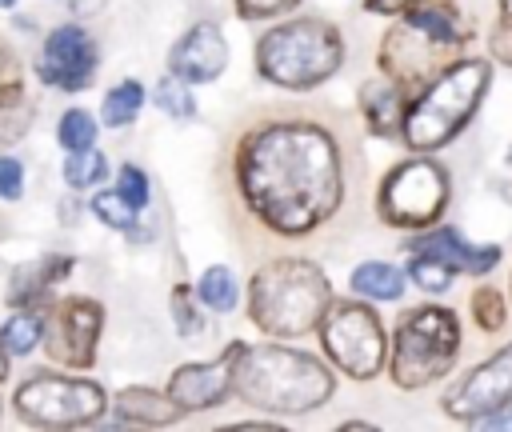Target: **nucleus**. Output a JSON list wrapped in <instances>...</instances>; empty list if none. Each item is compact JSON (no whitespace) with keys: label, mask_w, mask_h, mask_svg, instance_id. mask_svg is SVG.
Masks as SVG:
<instances>
[{"label":"nucleus","mask_w":512,"mask_h":432,"mask_svg":"<svg viewBox=\"0 0 512 432\" xmlns=\"http://www.w3.org/2000/svg\"><path fill=\"white\" fill-rule=\"evenodd\" d=\"M236 188L244 208L276 236H308L344 200L336 136L316 120H268L236 144Z\"/></svg>","instance_id":"obj_1"},{"label":"nucleus","mask_w":512,"mask_h":432,"mask_svg":"<svg viewBox=\"0 0 512 432\" xmlns=\"http://www.w3.org/2000/svg\"><path fill=\"white\" fill-rule=\"evenodd\" d=\"M472 40L468 16L452 0H424L396 16V24L380 40V76L396 80L408 96H416L428 80H436L448 64L464 56Z\"/></svg>","instance_id":"obj_2"},{"label":"nucleus","mask_w":512,"mask_h":432,"mask_svg":"<svg viewBox=\"0 0 512 432\" xmlns=\"http://www.w3.org/2000/svg\"><path fill=\"white\" fill-rule=\"evenodd\" d=\"M336 392V376L312 352L288 344H244L236 364V392L248 408L272 416H308Z\"/></svg>","instance_id":"obj_3"},{"label":"nucleus","mask_w":512,"mask_h":432,"mask_svg":"<svg viewBox=\"0 0 512 432\" xmlns=\"http://www.w3.org/2000/svg\"><path fill=\"white\" fill-rule=\"evenodd\" d=\"M492 84V60L484 56H460L456 64H448L436 80H428L404 116L400 140L408 152H440L444 144H452L476 116L484 92Z\"/></svg>","instance_id":"obj_4"},{"label":"nucleus","mask_w":512,"mask_h":432,"mask_svg":"<svg viewBox=\"0 0 512 432\" xmlns=\"http://www.w3.org/2000/svg\"><path fill=\"white\" fill-rule=\"evenodd\" d=\"M328 304L332 284L320 272V264L304 256H280L264 264L248 284V320L276 340L316 332Z\"/></svg>","instance_id":"obj_5"},{"label":"nucleus","mask_w":512,"mask_h":432,"mask_svg":"<svg viewBox=\"0 0 512 432\" xmlns=\"http://www.w3.org/2000/svg\"><path fill=\"white\" fill-rule=\"evenodd\" d=\"M344 64V36L328 20H284L256 40V72L272 88L308 92Z\"/></svg>","instance_id":"obj_6"},{"label":"nucleus","mask_w":512,"mask_h":432,"mask_svg":"<svg viewBox=\"0 0 512 432\" xmlns=\"http://www.w3.org/2000/svg\"><path fill=\"white\" fill-rule=\"evenodd\" d=\"M460 360V316L444 304H420L400 316L388 344V376L396 388L416 392L436 384Z\"/></svg>","instance_id":"obj_7"},{"label":"nucleus","mask_w":512,"mask_h":432,"mask_svg":"<svg viewBox=\"0 0 512 432\" xmlns=\"http://www.w3.org/2000/svg\"><path fill=\"white\" fill-rule=\"evenodd\" d=\"M12 408L32 428H88L100 424L108 412V396L96 380L60 376V372H32L16 384Z\"/></svg>","instance_id":"obj_8"},{"label":"nucleus","mask_w":512,"mask_h":432,"mask_svg":"<svg viewBox=\"0 0 512 432\" xmlns=\"http://www.w3.org/2000/svg\"><path fill=\"white\" fill-rule=\"evenodd\" d=\"M316 332H320L324 356L348 380H372L388 364L384 324H380V316L372 312V304L364 296L360 300H336L332 296V304H328V312H324Z\"/></svg>","instance_id":"obj_9"},{"label":"nucleus","mask_w":512,"mask_h":432,"mask_svg":"<svg viewBox=\"0 0 512 432\" xmlns=\"http://www.w3.org/2000/svg\"><path fill=\"white\" fill-rule=\"evenodd\" d=\"M444 208H448V172L424 152L400 160L380 180L376 216L388 228H404V232L432 228L444 216Z\"/></svg>","instance_id":"obj_10"},{"label":"nucleus","mask_w":512,"mask_h":432,"mask_svg":"<svg viewBox=\"0 0 512 432\" xmlns=\"http://www.w3.org/2000/svg\"><path fill=\"white\" fill-rule=\"evenodd\" d=\"M104 328V304L92 296H64L44 308V352L60 368L88 372L96 364V344Z\"/></svg>","instance_id":"obj_11"},{"label":"nucleus","mask_w":512,"mask_h":432,"mask_svg":"<svg viewBox=\"0 0 512 432\" xmlns=\"http://www.w3.org/2000/svg\"><path fill=\"white\" fill-rule=\"evenodd\" d=\"M508 404H512V340L496 356H488L484 364H476L472 372L452 380L440 396L444 416L456 424H476Z\"/></svg>","instance_id":"obj_12"},{"label":"nucleus","mask_w":512,"mask_h":432,"mask_svg":"<svg viewBox=\"0 0 512 432\" xmlns=\"http://www.w3.org/2000/svg\"><path fill=\"white\" fill-rule=\"evenodd\" d=\"M96 64H100V52H96V40L88 36V28L56 24L44 36V48L36 56V76H40V84H48L56 92H80L96 76Z\"/></svg>","instance_id":"obj_13"},{"label":"nucleus","mask_w":512,"mask_h":432,"mask_svg":"<svg viewBox=\"0 0 512 432\" xmlns=\"http://www.w3.org/2000/svg\"><path fill=\"white\" fill-rule=\"evenodd\" d=\"M244 340L224 344V352L216 360H200V364H180L168 376V392L180 404V412H204L224 404L236 392V364H240Z\"/></svg>","instance_id":"obj_14"},{"label":"nucleus","mask_w":512,"mask_h":432,"mask_svg":"<svg viewBox=\"0 0 512 432\" xmlns=\"http://www.w3.org/2000/svg\"><path fill=\"white\" fill-rule=\"evenodd\" d=\"M224 68H228V40H224L220 24H212V20L192 24L168 48V72L180 76V80H188V84H208Z\"/></svg>","instance_id":"obj_15"},{"label":"nucleus","mask_w":512,"mask_h":432,"mask_svg":"<svg viewBox=\"0 0 512 432\" xmlns=\"http://www.w3.org/2000/svg\"><path fill=\"white\" fill-rule=\"evenodd\" d=\"M404 248H408V252H428V256L452 264V268L464 272V276H488V272L500 264V244H472L468 236H460V232L448 228V224L420 228Z\"/></svg>","instance_id":"obj_16"},{"label":"nucleus","mask_w":512,"mask_h":432,"mask_svg":"<svg viewBox=\"0 0 512 432\" xmlns=\"http://www.w3.org/2000/svg\"><path fill=\"white\" fill-rule=\"evenodd\" d=\"M72 268H76V260L64 256V252H48V256H36V260L20 264L8 276V292H4L8 308H48V292L60 280H68Z\"/></svg>","instance_id":"obj_17"},{"label":"nucleus","mask_w":512,"mask_h":432,"mask_svg":"<svg viewBox=\"0 0 512 432\" xmlns=\"http://www.w3.org/2000/svg\"><path fill=\"white\" fill-rule=\"evenodd\" d=\"M356 100H360L364 128H368L372 136H384V140H388V136H400L412 96H408L396 80H388V76H380V80H364L360 92H356Z\"/></svg>","instance_id":"obj_18"},{"label":"nucleus","mask_w":512,"mask_h":432,"mask_svg":"<svg viewBox=\"0 0 512 432\" xmlns=\"http://www.w3.org/2000/svg\"><path fill=\"white\" fill-rule=\"evenodd\" d=\"M184 412L172 400V392H156V388H120L112 396V424H144V428H164L176 424Z\"/></svg>","instance_id":"obj_19"},{"label":"nucleus","mask_w":512,"mask_h":432,"mask_svg":"<svg viewBox=\"0 0 512 432\" xmlns=\"http://www.w3.org/2000/svg\"><path fill=\"white\" fill-rule=\"evenodd\" d=\"M404 280H408V276H404L400 268L384 264V260H364V264H356L352 276H348V284H352L356 296L380 300V304L400 300V296H404Z\"/></svg>","instance_id":"obj_20"},{"label":"nucleus","mask_w":512,"mask_h":432,"mask_svg":"<svg viewBox=\"0 0 512 432\" xmlns=\"http://www.w3.org/2000/svg\"><path fill=\"white\" fill-rule=\"evenodd\" d=\"M0 344L8 348V356H28L44 344V308H16L4 324H0Z\"/></svg>","instance_id":"obj_21"},{"label":"nucleus","mask_w":512,"mask_h":432,"mask_svg":"<svg viewBox=\"0 0 512 432\" xmlns=\"http://www.w3.org/2000/svg\"><path fill=\"white\" fill-rule=\"evenodd\" d=\"M192 288L208 312H236V304H240V284L228 264H208Z\"/></svg>","instance_id":"obj_22"},{"label":"nucleus","mask_w":512,"mask_h":432,"mask_svg":"<svg viewBox=\"0 0 512 432\" xmlns=\"http://www.w3.org/2000/svg\"><path fill=\"white\" fill-rule=\"evenodd\" d=\"M144 108V84L140 80H120L104 92V104H100V124L104 128H128Z\"/></svg>","instance_id":"obj_23"},{"label":"nucleus","mask_w":512,"mask_h":432,"mask_svg":"<svg viewBox=\"0 0 512 432\" xmlns=\"http://www.w3.org/2000/svg\"><path fill=\"white\" fill-rule=\"evenodd\" d=\"M104 176H108V160H104V152L96 144L92 148H76V152L64 156V184L72 192H84V188L100 184Z\"/></svg>","instance_id":"obj_24"},{"label":"nucleus","mask_w":512,"mask_h":432,"mask_svg":"<svg viewBox=\"0 0 512 432\" xmlns=\"http://www.w3.org/2000/svg\"><path fill=\"white\" fill-rule=\"evenodd\" d=\"M404 276H408L420 292L440 296V292H448V288H452L456 268H452V264H444V260H436V256H428V252H408V268H404Z\"/></svg>","instance_id":"obj_25"},{"label":"nucleus","mask_w":512,"mask_h":432,"mask_svg":"<svg viewBox=\"0 0 512 432\" xmlns=\"http://www.w3.org/2000/svg\"><path fill=\"white\" fill-rule=\"evenodd\" d=\"M28 128H32V104L24 100V92H4L0 96V152L12 148Z\"/></svg>","instance_id":"obj_26"},{"label":"nucleus","mask_w":512,"mask_h":432,"mask_svg":"<svg viewBox=\"0 0 512 432\" xmlns=\"http://www.w3.org/2000/svg\"><path fill=\"white\" fill-rule=\"evenodd\" d=\"M96 132H100V124H96V116L84 112V108H68V112L60 116V124H56V140H60L64 152L92 148V144H96Z\"/></svg>","instance_id":"obj_27"},{"label":"nucleus","mask_w":512,"mask_h":432,"mask_svg":"<svg viewBox=\"0 0 512 432\" xmlns=\"http://www.w3.org/2000/svg\"><path fill=\"white\" fill-rule=\"evenodd\" d=\"M92 212H96V220H100L104 228H116V232H132V228H136V216H140V208H132V204L120 196V188L96 192V196H92Z\"/></svg>","instance_id":"obj_28"},{"label":"nucleus","mask_w":512,"mask_h":432,"mask_svg":"<svg viewBox=\"0 0 512 432\" xmlns=\"http://www.w3.org/2000/svg\"><path fill=\"white\" fill-rule=\"evenodd\" d=\"M156 104H160V112L172 116V120H192V116H196V96H192L188 80H180V76H172V72L156 84Z\"/></svg>","instance_id":"obj_29"},{"label":"nucleus","mask_w":512,"mask_h":432,"mask_svg":"<svg viewBox=\"0 0 512 432\" xmlns=\"http://www.w3.org/2000/svg\"><path fill=\"white\" fill-rule=\"evenodd\" d=\"M468 308H472L476 328H484V332H500V328H504V320H508V308H504V296H500V288H496V284H480V288L472 292Z\"/></svg>","instance_id":"obj_30"},{"label":"nucleus","mask_w":512,"mask_h":432,"mask_svg":"<svg viewBox=\"0 0 512 432\" xmlns=\"http://www.w3.org/2000/svg\"><path fill=\"white\" fill-rule=\"evenodd\" d=\"M200 308L204 304H200L196 288H188V284L172 288V324H176L180 336H200L204 332V312Z\"/></svg>","instance_id":"obj_31"},{"label":"nucleus","mask_w":512,"mask_h":432,"mask_svg":"<svg viewBox=\"0 0 512 432\" xmlns=\"http://www.w3.org/2000/svg\"><path fill=\"white\" fill-rule=\"evenodd\" d=\"M488 48H492V60L496 64H508L512 68V0H500L496 8V28L488 36Z\"/></svg>","instance_id":"obj_32"},{"label":"nucleus","mask_w":512,"mask_h":432,"mask_svg":"<svg viewBox=\"0 0 512 432\" xmlns=\"http://www.w3.org/2000/svg\"><path fill=\"white\" fill-rule=\"evenodd\" d=\"M116 188H120V196H124L132 208L144 212V204H148V176H144V168H136V164H120V172H116Z\"/></svg>","instance_id":"obj_33"},{"label":"nucleus","mask_w":512,"mask_h":432,"mask_svg":"<svg viewBox=\"0 0 512 432\" xmlns=\"http://www.w3.org/2000/svg\"><path fill=\"white\" fill-rule=\"evenodd\" d=\"M232 4H236L240 20H272V16H284L288 8H296L300 0H232Z\"/></svg>","instance_id":"obj_34"},{"label":"nucleus","mask_w":512,"mask_h":432,"mask_svg":"<svg viewBox=\"0 0 512 432\" xmlns=\"http://www.w3.org/2000/svg\"><path fill=\"white\" fill-rule=\"evenodd\" d=\"M20 196H24V164L0 152V200H20Z\"/></svg>","instance_id":"obj_35"},{"label":"nucleus","mask_w":512,"mask_h":432,"mask_svg":"<svg viewBox=\"0 0 512 432\" xmlns=\"http://www.w3.org/2000/svg\"><path fill=\"white\" fill-rule=\"evenodd\" d=\"M20 76H24L20 56H16V48L0 36V96H4V92H20V88H24Z\"/></svg>","instance_id":"obj_36"},{"label":"nucleus","mask_w":512,"mask_h":432,"mask_svg":"<svg viewBox=\"0 0 512 432\" xmlns=\"http://www.w3.org/2000/svg\"><path fill=\"white\" fill-rule=\"evenodd\" d=\"M416 4H424V0H364V8L372 16H400V12L416 8Z\"/></svg>","instance_id":"obj_37"},{"label":"nucleus","mask_w":512,"mask_h":432,"mask_svg":"<svg viewBox=\"0 0 512 432\" xmlns=\"http://www.w3.org/2000/svg\"><path fill=\"white\" fill-rule=\"evenodd\" d=\"M476 428H512V404H508V408H496V412L484 416V420H476Z\"/></svg>","instance_id":"obj_38"},{"label":"nucleus","mask_w":512,"mask_h":432,"mask_svg":"<svg viewBox=\"0 0 512 432\" xmlns=\"http://www.w3.org/2000/svg\"><path fill=\"white\" fill-rule=\"evenodd\" d=\"M4 380H8V348L0 344V384H4Z\"/></svg>","instance_id":"obj_39"},{"label":"nucleus","mask_w":512,"mask_h":432,"mask_svg":"<svg viewBox=\"0 0 512 432\" xmlns=\"http://www.w3.org/2000/svg\"><path fill=\"white\" fill-rule=\"evenodd\" d=\"M0 8H16V0H0Z\"/></svg>","instance_id":"obj_40"}]
</instances>
